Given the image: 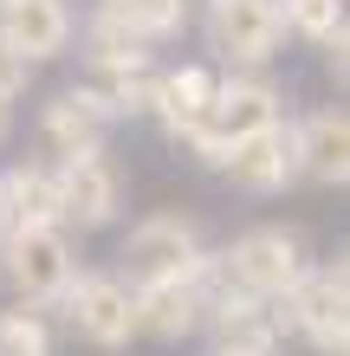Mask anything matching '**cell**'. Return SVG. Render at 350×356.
<instances>
[{
  "instance_id": "obj_1",
  "label": "cell",
  "mask_w": 350,
  "mask_h": 356,
  "mask_svg": "<svg viewBox=\"0 0 350 356\" xmlns=\"http://www.w3.org/2000/svg\"><path fill=\"white\" fill-rule=\"evenodd\" d=\"M279 117H285V91L266 78V65L260 72H221V85L208 97V117L182 136V149L195 162H208V169H221V156H228L240 136H253V130H266V123H279Z\"/></svg>"
},
{
  "instance_id": "obj_2",
  "label": "cell",
  "mask_w": 350,
  "mask_h": 356,
  "mask_svg": "<svg viewBox=\"0 0 350 356\" xmlns=\"http://www.w3.org/2000/svg\"><path fill=\"white\" fill-rule=\"evenodd\" d=\"M201 259H208V240L189 214H143L130 234L117 240V279L130 291H150V285H175V279H195Z\"/></svg>"
},
{
  "instance_id": "obj_3",
  "label": "cell",
  "mask_w": 350,
  "mask_h": 356,
  "mask_svg": "<svg viewBox=\"0 0 350 356\" xmlns=\"http://www.w3.org/2000/svg\"><path fill=\"white\" fill-rule=\"evenodd\" d=\"M214 266H221V279H228L234 291L279 305L285 291L299 285V272L312 266V246H305V234H299V227L266 220V227H246V234H234V240L214 253Z\"/></svg>"
},
{
  "instance_id": "obj_4",
  "label": "cell",
  "mask_w": 350,
  "mask_h": 356,
  "mask_svg": "<svg viewBox=\"0 0 350 356\" xmlns=\"http://www.w3.org/2000/svg\"><path fill=\"white\" fill-rule=\"evenodd\" d=\"M0 279L13 285L19 305H58V291L78 279L72 227H13L0 234Z\"/></svg>"
},
{
  "instance_id": "obj_5",
  "label": "cell",
  "mask_w": 350,
  "mask_h": 356,
  "mask_svg": "<svg viewBox=\"0 0 350 356\" xmlns=\"http://www.w3.org/2000/svg\"><path fill=\"white\" fill-rule=\"evenodd\" d=\"M273 311L312 350H350V266L344 259H312Z\"/></svg>"
},
{
  "instance_id": "obj_6",
  "label": "cell",
  "mask_w": 350,
  "mask_h": 356,
  "mask_svg": "<svg viewBox=\"0 0 350 356\" xmlns=\"http://www.w3.org/2000/svg\"><path fill=\"white\" fill-rule=\"evenodd\" d=\"M58 207H65V227H78V234H104V227L123 220V207H130V169H123V156L111 143L58 162Z\"/></svg>"
},
{
  "instance_id": "obj_7",
  "label": "cell",
  "mask_w": 350,
  "mask_h": 356,
  "mask_svg": "<svg viewBox=\"0 0 350 356\" xmlns=\"http://www.w3.org/2000/svg\"><path fill=\"white\" fill-rule=\"evenodd\" d=\"M58 311H65V330L91 350H130L136 343V291L117 279V272H85L58 291Z\"/></svg>"
},
{
  "instance_id": "obj_8",
  "label": "cell",
  "mask_w": 350,
  "mask_h": 356,
  "mask_svg": "<svg viewBox=\"0 0 350 356\" xmlns=\"http://www.w3.org/2000/svg\"><path fill=\"white\" fill-rule=\"evenodd\" d=\"M201 33H208V52L228 72H260V65H273L279 46H285L279 0H208Z\"/></svg>"
},
{
  "instance_id": "obj_9",
  "label": "cell",
  "mask_w": 350,
  "mask_h": 356,
  "mask_svg": "<svg viewBox=\"0 0 350 356\" xmlns=\"http://www.w3.org/2000/svg\"><path fill=\"white\" fill-rule=\"evenodd\" d=\"M221 175H228L240 195H253V201L292 195V188L305 181V175H299V123L279 117V123H266V130L240 136L234 149L221 156Z\"/></svg>"
},
{
  "instance_id": "obj_10",
  "label": "cell",
  "mask_w": 350,
  "mask_h": 356,
  "mask_svg": "<svg viewBox=\"0 0 350 356\" xmlns=\"http://www.w3.org/2000/svg\"><path fill=\"white\" fill-rule=\"evenodd\" d=\"M156 52L143 58H78V78L72 91L97 104L111 123H130V117H150V97H156Z\"/></svg>"
},
{
  "instance_id": "obj_11",
  "label": "cell",
  "mask_w": 350,
  "mask_h": 356,
  "mask_svg": "<svg viewBox=\"0 0 350 356\" xmlns=\"http://www.w3.org/2000/svg\"><path fill=\"white\" fill-rule=\"evenodd\" d=\"M0 39L26 65H52V58L72 52L78 13H72V0H0Z\"/></svg>"
},
{
  "instance_id": "obj_12",
  "label": "cell",
  "mask_w": 350,
  "mask_h": 356,
  "mask_svg": "<svg viewBox=\"0 0 350 356\" xmlns=\"http://www.w3.org/2000/svg\"><path fill=\"white\" fill-rule=\"evenodd\" d=\"M208 324V298H201L195 279H175V285H150L136 291V343H162V350H182L201 337Z\"/></svg>"
},
{
  "instance_id": "obj_13",
  "label": "cell",
  "mask_w": 350,
  "mask_h": 356,
  "mask_svg": "<svg viewBox=\"0 0 350 356\" xmlns=\"http://www.w3.org/2000/svg\"><path fill=\"white\" fill-rule=\"evenodd\" d=\"M13 227H65V207H58V162L26 156L0 169V234Z\"/></svg>"
},
{
  "instance_id": "obj_14",
  "label": "cell",
  "mask_w": 350,
  "mask_h": 356,
  "mask_svg": "<svg viewBox=\"0 0 350 356\" xmlns=\"http://www.w3.org/2000/svg\"><path fill=\"white\" fill-rule=\"evenodd\" d=\"M201 337L214 350H234V356H279L285 343V324L279 311L266 298H246V291H228V298L208 305V324H201Z\"/></svg>"
},
{
  "instance_id": "obj_15",
  "label": "cell",
  "mask_w": 350,
  "mask_h": 356,
  "mask_svg": "<svg viewBox=\"0 0 350 356\" xmlns=\"http://www.w3.org/2000/svg\"><path fill=\"white\" fill-rule=\"evenodd\" d=\"M292 123H299V175L312 188H350V111L318 104Z\"/></svg>"
},
{
  "instance_id": "obj_16",
  "label": "cell",
  "mask_w": 350,
  "mask_h": 356,
  "mask_svg": "<svg viewBox=\"0 0 350 356\" xmlns=\"http://www.w3.org/2000/svg\"><path fill=\"white\" fill-rule=\"evenodd\" d=\"M214 85H221V72H214V65H201V58H189V65H162V72H156L150 117L162 123V136H169V143H182L201 117H208Z\"/></svg>"
},
{
  "instance_id": "obj_17",
  "label": "cell",
  "mask_w": 350,
  "mask_h": 356,
  "mask_svg": "<svg viewBox=\"0 0 350 356\" xmlns=\"http://www.w3.org/2000/svg\"><path fill=\"white\" fill-rule=\"evenodd\" d=\"M97 143H111V117L97 111V104H85L72 85L52 104H39V156L46 162H65L78 149H97Z\"/></svg>"
},
{
  "instance_id": "obj_18",
  "label": "cell",
  "mask_w": 350,
  "mask_h": 356,
  "mask_svg": "<svg viewBox=\"0 0 350 356\" xmlns=\"http://www.w3.org/2000/svg\"><path fill=\"white\" fill-rule=\"evenodd\" d=\"M117 26H130L143 46H169L189 26V0H97Z\"/></svg>"
},
{
  "instance_id": "obj_19",
  "label": "cell",
  "mask_w": 350,
  "mask_h": 356,
  "mask_svg": "<svg viewBox=\"0 0 350 356\" xmlns=\"http://www.w3.org/2000/svg\"><path fill=\"white\" fill-rule=\"evenodd\" d=\"M0 356H52V318H46V305L0 311Z\"/></svg>"
},
{
  "instance_id": "obj_20",
  "label": "cell",
  "mask_w": 350,
  "mask_h": 356,
  "mask_svg": "<svg viewBox=\"0 0 350 356\" xmlns=\"http://www.w3.org/2000/svg\"><path fill=\"white\" fill-rule=\"evenodd\" d=\"M279 19H285V33H299L305 46H318L324 33L344 26V0H279Z\"/></svg>"
},
{
  "instance_id": "obj_21",
  "label": "cell",
  "mask_w": 350,
  "mask_h": 356,
  "mask_svg": "<svg viewBox=\"0 0 350 356\" xmlns=\"http://www.w3.org/2000/svg\"><path fill=\"white\" fill-rule=\"evenodd\" d=\"M33 72H39V65H26V58H19L7 39H0V97H7V104H19V97L33 91Z\"/></svg>"
},
{
  "instance_id": "obj_22",
  "label": "cell",
  "mask_w": 350,
  "mask_h": 356,
  "mask_svg": "<svg viewBox=\"0 0 350 356\" xmlns=\"http://www.w3.org/2000/svg\"><path fill=\"white\" fill-rule=\"evenodd\" d=\"M318 58H324V78L344 91V78H350V19H344L337 33H324V39H318Z\"/></svg>"
},
{
  "instance_id": "obj_23",
  "label": "cell",
  "mask_w": 350,
  "mask_h": 356,
  "mask_svg": "<svg viewBox=\"0 0 350 356\" xmlns=\"http://www.w3.org/2000/svg\"><path fill=\"white\" fill-rule=\"evenodd\" d=\"M7 130H13V104L0 97V143H7Z\"/></svg>"
},
{
  "instance_id": "obj_24",
  "label": "cell",
  "mask_w": 350,
  "mask_h": 356,
  "mask_svg": "<svg viewBox=\"0 0 350 356\" xmlns=\"http://www.w3.org/2000/svg\"><path fill=\"white\" fill-rule=\"evenodd\" d=\"M201 356H234V350H214V343H208V350H201Z\"/></svg>"
},
{
  "instance_id": "obj_25",
  "label": "cell",
  "mask_w": 350,
  "mask_h": 356,
  "mask_svg": "<svg viewBox=\"0 0 350 356\" xmlns=\"http://www.w3.org/2000/svg\"><path fill=\"white\" fill-rule=\"evenodd\" d=\"M318 356H350V350H318Z\"/></svg>"
}]
</instances>
